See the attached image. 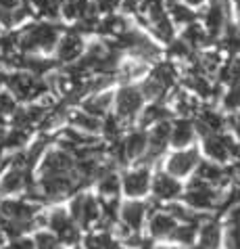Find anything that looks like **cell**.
<instances>
[{
  "instance_id": "b9f144b4",
  "label": "cell",
  "mask_w": 240,
  "mask_h": 249,
  "mask_svg": "<svg viewBox=\"0 0 240 249\" xmlns=\"http://www.w3.org/2000/svg\"><path fill=\"white\" fill-rule=\"evenodd\" d=\"M230 126L234 128V132L238 134V138H240V113H234L230 117Z\"/></svg>"
},
{
  "instance_id": "52a82bcc",
  "label": "cell",
  "mask_w": 240,
  "mask_h": 249,
  "mask_svg": "<svg viewBox=\"0 0 240 249\" xmlns=\"http://www.w3.org/2000/svg\"><path fill=\"white\" fill-rule=\"evenodd\" d=\"M30 172L32 170L23 168V165L9 163L6 172L0 176V193H4V195H11V193H21V191H25L27 186L32 184Z\"/></svg>"
},
{
  "instance_id": "9a60e30c",
  "label": "cell",
  "mask_w": 240,
  "mask_h": 249,
  "mask_svg": "<svg viewBox=\"0 0 240 249\" xmlns=\"http://www.w3.org/2000/svg\"><path fill=\"white\" fill-rule=\"evenodd\" d=\"M153 191L157 199H174L176 195H180V182L174 180L169 174H157L153 182Z\"/></svg>"
},
{
  "instance_id": "ffe728a7",
  "label": "cell",
  "mask_w": 240,
  "mask_h": 249,
  "mask_svg": "<svg viewBox=\"0 0 240 249\" xmlns=\"http://www.w3.org/2000/svg\"><path fill=\"white\" fill-rule=\"evenodd\" d=\"M176 226L177 222L171 213H155L153 220H150V232H153V237H169Z\"/></svg>"
},
{
  "instance_id": "f546056e",
  "label": "cell",
  "mask_w": 240,
  "mask_h": 249,
  "mask_svg": "<svg viewBox=\"0 0 240 249\" xmlns=\"http://www.w3.org/2000/svg\"><path fill=\"white\" fill-rule=\"evenodd\" d=\"M224 48L230 53H240V27L234 23L224 25Z\"/></svg>"
},
{
  "instance_id": "3957f363",
  "label": "cell",
  "mask_w": 240,
  "mask_h": 249,
  "mask_svg": "<svg viewBox=\"0 0 240 249\" xmlns=\"http://www.w3.org/2000/svg\"><path fill=\"white\" fill-rule=\"evenodd\" d=\"M75 168V157L63 147L48 151L42 155V163H40V176H59V174H71Z\"/></svg>"
},
{
  "instance_id": "d6986e66",
  "label": "cell",
  "mask_w": 240,
  "mask_h": 249,
  "mask_svg": "<svg viewBox=\"0 0 240 249\" xmlns=\"http://www.w3.org/2000/svg\"><path fill=\"white\" fill-rule=\"evenodd\" d=\"M144 213H146V205L134 201V203L123 205L121 218H123V222H126V226L129 228V231H138L142 220H144Z\"/></svg>"
},
{
  "instance_id": "6da1fadb",
  "label": "cell",
  "mask_w": 240,
  "mask_h": 249,
  "mask_svg": "<svg viewBox=\"0 0 240 249\" xmlns=\"http://www.w3.org/2000/svg\"><path fill=\"white\" fill-rule=\"evenodd\" d=\"M61 38V30L54 23H30L15 36V48L23 54L33 53H50L57 48V42Z\"/></svg>"
},
{
  "instance_id": "7c38bea8",
  "label": "cell",
  "mask_w": 240,
  "mask_h": 249,
  "mask_svg": "<svg viewBox=\"0 0 240 249\" xmlns=\"http://www.w3.org/2000/svg\"><path fill=\"white\" fill-rule=\"evenodd\" d=\"M169 136H171V126H169V122H167V120L157 122L153 134H150V138H148V147H146V149H148V159H150V161H153L157 155H161L163 151H165Z\"/></svg>"
},
{
  "instance_id": "836d02e7",
  "label": "cell",
  "mask_w": 240,
  "mask_h": 249,
  "mask_svg": "<svg viewBox=\"0 0 240 249\" xmlns=\"http://www.w3.org/2000/svg\"><path fill=\"white\" fill-rule=\"evenodd\" d=\"M169 115V111L165 107H161V105H150L144 109V113L140 117V124L142 126H148V124H153V122H161V120H165V117Z\"/></svg>"
},
{
  "instance_id": "83f0119b",
  "label": "cell",
  "mask_w": 240,
  "mask_h": 249,
  "mask_svg": "<svg viewBox=\"0 0 240 249\" xmlns=\"http://www.w3.org/2000/svg\"><path fill=\"white\" fill-rule=\"evenodd\" d=\"M30 4L36 9L42 17L57 19L61 15V0H30Z\"/></svg>"
},
{
  "instance_id": "d590c367",
  "label": "cell",
  "mask_w": 240,
  "mask_h": 249,
  "mask_svg": "<svg viewBox=\"0 0 240 249\" xmlns=\"http://www.w3.org/2000/svg\"><path fill=\"white\" fill-rule=\"evenodd\" d=\"M224 103L228 109H240V82H234V86L230 88V92H225Z\"/></svg>"
},
{
  "instance_id": "7a4b0ae2",
  "label": "cell",
  "mask_w": 240,
  "mask_h": 249,
  "mask_svg": "<svg viewBox=\"0 0 240 249\" xmlns=\"http://www.w3.org/2000/svg\"><path fill=\"white\" fill-rule=\"evenodd\" d=\"M4 86L9 88L13 99L23 101V103L36 101L38 96L48 92V84H46V80L42 78V75L25 71V69H17V71H13V73H6Z\"/></svg>"
},
{
  "instance_id": "ba28073f",
  "label": "cell",
  "mask_w": 240,
  "mask_h": 249,
  "mask_svg": "<svg viewBox=\"0 0 240 249\" xmlns=\"http://www.w3.org/2000/svg\"><path fill=\"white\" fill-rule=\"evenodd\" d=\"M144 96L140 88L136 86H123L117 92V117L123 122H129L132 117L140 111Z\"/></svg>"
},
{
  "instance_id": "cb8c5ba5",
  "label": "cell",
  "mask_w": 240,
  "mask_h": 249,
  "mask_svg": "<svg viewBox=\"0 0 240 249\" xmlns=\"http://www.w3.org/2000/svg\"><path fill=\"white\" fill-rule=\"evenodd\" d=\"M198 170H196V178H201L207 184H213V182H222L224 180V172L217 168L215 163L211 161H198Z\"/></svg>"
},
{
  "instance_id": "ab89813d",
  "label": "cell",
  "mask_w": 240,
  "mask_h": 249,
  "mask_svg": "<svg viewBox=\"0 0 240 249\" xmlns=\"http://www.w3.org/2000/svg\"><path fill=\"white\" fill-rule=\"evenodd\" d=\"M98 243H100V247H102V249H119L117 241H115V239H113L109 232H102V234H98Z\"/></svg>"
},
{
  "instance_id": "f1b7e54d",
  "label": "cell",
  "mask_w": 240,
  "mask_h": 249,
  "mask_svg": "<svg viewBox=\"0 0 240 249\" xmlns=\"http://www.w3.org/2000/svg\"><path fill=\"white\" fill-rule=\"evenodd\" d=\"M196 224L194 222H186V224H180V226H176L174 231H171L169 237L177 241V243H184V245H190L192 241H194V234H196Z\"/></svg>"
},
{
  "instance_id": "30bf717a",
  "label": "cell",
  "mask_w": 240,
  "mask_h": 249,
  "mask_svg": "<svg viewBox=\"0 0 240 249\" xmlns=\"http://www.w3.org/2000/svg\"><path fill=\"white\" fill-rule=\"evenodd\" d=\"M84 53V38L78 32L65 34L57 42V61L59 63H73Z\"/></svg>"
},
{
  "instance_id": "8fae6325",
  "label": "cell",
  "mask_w": 240,
  "mask_h": 249,
  "mask_svg": "<svg viewBox=\"0 0 240 249\" xmlns=\"http://www.w3.org/2000/svg\"><path fill=\"white\" fill-rule=\"evenodd\" d=\"M196 163H198L196 149L182 151V153H176L167 159V172H169V176H184L192 168H196Z\"/></svg>"
},
{
  "instance_id": "d6a6232c",
  "label": "cell",
  "mask_w": 240,
  "mask_h": 249,
  "mask_svg": "<svg viewBox=\"0 0 240 249\" xmlns=\"http://www.w3.org/2000/svg\"><path fill=\"white\" fill-rule=\"evenodd\" d=\"M150 75H153V78H155L157 82H161V84L165 86V88H169V86L176 82V69L171 67L169 63H161V65H157V67L153 69V73H150Z\"/></svg>"
},
{
  "instance_id": "f6af8a7d",
  "label": "cell",
  "mask_w": 240,
  "mask_h": 249,
  "mask_svg": "<svg viewBox=\"0 0 240 249\" xmlns=\"http://www.w3.org/2000/svg\"><path fill=\"white\" fill-rule=\"evenodd\" d=\"M236 6H238V9H240V0H236Z\"/></svg>"
},
{
  "instance_id": "5bb4252c",
  "label": "cell",
  "mask_w": 240,
  "mask_h": 249,
  "mask_svg": "<svg viewBox=\"0 0 240 249\" xmlns=\"http://www.w3.org/2000/svg\"><path fill=\"white\" fill-rule=\"evenodd\" d=\"M148 184H150V176H148V170L146 168L128 172V174L123 176V191H126L129 197L144 195L146 189H148Z\"/></svg>"
},
{
  "instance_id": "5b68a950",
  "label": "cell",
  "mask_w": 240,
  "mask_h": 249,
  "mask_svg": "<svg viewBox=\"0 0 240 249\" xmlns=\"http://www.w3.org/2000/svg\"><path fill=\"white\" fill-rule=\"evenodd\" d=\"M184 201L194 210H207V207L215 205L219 201V193L211 189V184H207L201 178H194L190 182L188 191L184 193Z\"/></svg>"
},
{
  "instance_id": "9c48e42d",
  "label": "cell",
  "mask_w": 240,
  "mask_h": 249,
  "mask_svg": "<svg viewBox=\"0 0 240 249\" xmlns=\"http://www.w3.org/2000/svg\"><path fill=\"white\" fill-rule=\"evenodd\" d=\"M205 151H207V155L211 159H215V161H225L230 155L238 153V147L230 136H224L219 132H211V134L205 136Z\"/></svg>"
},
{
  "instance_id": "1f68e13d",
  "label": "cell",
  "mask_w": 240,
  "mask_h": 249,
  "mask_svg": "<svg viewBox=\"0 0 240 249\" xmlns=\"http://www.w3.org/2000/svg\"><path fill=\"white\" fill-rule=\"evenodd\" d=\"M165 90L167 88L161 84V82H157L153 75H150V78L144 82L142 84V88H140V92H142V96L144 99H148V101H157V99H161L163 94H165Z\"/></svg>"
},
{
  "instance_id": "7402d4cb",
  "label": "cell",
  "mask_w": 240,
  "mask_h": 249,
  "mask_svg": "<svg viewBox=\"0 0 240 249\" xmlns=\"http://www.w3.org/2000/svg\"><path fill=\"white\" fill-rule=\"evenodd\" d=\"M98 191L102 193L105 197H115L119 193V178L107 172L105 168H100L98 172Z\"/></svg>"
},
{
  "instance_id": "4dcf8cb0",
  "label": "cell",
  "mask_w": 240,
  "mask_h": 249,
  "mask_svg": "<svg viewBox=\"0 0 240 249\" xmlns=\"http://www.w3.org/2000/svg\"><path fill=\"white\" fill-rule=\"evenodd\" d=\"M184 42H186L188 46H201V44L207 42V32H205L198 23L190 21L186 32H184Z\"/></svg>"
},
{
  "instance_id": "7bdbcfd3",
  "label": "cell",
  "mask_w": 240,
  "mask_h": 249,
  "mask_svg": "<svg viewBox=\"0 0 240 249\" xmlns=\"http://www.w3.org/2000/svg\"><path fill=\"white\" fill-rule=\"evenodd\" d=\"M186 2H188V4H201L203 0H186Z\"/></svg>"
},
{
  "instance_id": "44dd1931",
  "label": "cell",
  "mask_w": 240,
  "mask_h": 249,
  "mask_svg": "<svg viewBox=\"0 0 240 249\" xmlns=\"http://www.w3.org/2000/svg\"><path fill=\"white\" fill-rule=\"evenodd\" d=\"M192 136H194V128H192V124L188 120H180L176 124L174 128H171V142L176 144V147H186V144L192 141Z\"/></svg>"
},
{
  "instance_id": "4fadbf2b",
  "label": "cell",
  "mask_w": 240,
  "mask_h": 249,
  "mask_svg": "<svg viewBox=\"0 0 240 249\" xmlns=\"http://www.w3.org/2000/svg\"><path fill=\"white\" fill-rule=\"evenodd\" d=\"M225 17H228V6L225 4H217L211 2L207 13H205V25H207V36L217 38L224 32L225 25Z\"/></svg>"
},
{
  "instance_id": "f35d334b",
  "label": "cell",
  "mask_w": 240,
  "mask_h": 249,
  "mask_svg": "<svg viewBox=\"0 0 240 249\" xmlns=\"http://www.w3.org/2000/svg\"><path fill=\"white\" fill-rule=\"evenodd\" d=\"M169 53L174 54V57H188V54H190V46L184 42V40H177V42H171Z\"/></svg>"
},
{
  "instance_id": "2e32d148",
  "label": "cell",
  "mask_w": 240,
  "mask_h": 249,
  "mask_svg": "<svg viewBox=\"0 0 240 249\" xmlns=\"http://www.w3.org/2000/svg\"><path fill=\"white\" fill-rule=\"evenodd\" d=\"M30 128H17L13 126L9 132H4V141H2V151H11V153H15V151H21L27 141H30Z\"/></svg>"
},
{
  "instance_id": "ac0fdd59",
  "label": "cell",
  "mask_w": 240,
  "mask_h": 249,
  "mask_svg": "<svg viewBox=\"0 0 240 249\" xmlns=\"http://www.w3.org/2000/svg\"><path fill=\"white\" fill-rule=\"evenodd\" d=\"M109 105H111V92H94V96H90L88 101H84V105H81V109H84L86 113H90L94 117H102L107 113Z\"/></svg>"
},
{
  "instance_id": "8d00e7d4",
  "label": "cell",
  "mask_w": 240,
  "mask_h": 249,
  "mask_svg": "<svg viewBox=\"0 0 240 249\" xmlns=\"http://www.w3.org/2000/svg\"><path fill=\"white\" fill-rule=\"evenodd\" d=\"M100 130H105V134H107L109 138H117V134L121 132V126H119L117 117H107V122L102 124Z\"/></svg>"
},
{
  "instance_id": "e0dca14e",
  "label": "cell",
  "mask_w": 240,
  "mask_h": 249,
  "mask_svg": "<svg viewBox=\"0 0 240 249\" xmlns=\"http://www.w3.org/2000/svg\"><path fill=\"white\" fill-rule=\"evenodd\" d=\"M148 147V138L144 132H132V134H128V138L123 141V149H126V157H128V161L129 159H138L140 155H144V151H146Z\"/></svg>"
},
{
  "instance_id": "4316f807",
  "label": "cell",
  "mask_w": 240,
  "mask_h": 249,
  "mask_svg": "<svg viewBox=\"0 0 240 249\" xmlns=\"http://www.w3.org/2000/svg\"><path fill=\"white\" fill-rule=\"evenodd\" d=\"M71 124L73 126H78L81 130H86V132H98V130L102 128V124L98 117H94L90 113H86V111H78V113H73L71 115Z\"/></svg>"
},
{
  "instance_id": "74e56055",
  "label": "cell",
  "mask_w": 240,
  "mask_h": 249,
  "mask_svg": "<svg viewBox=\"0 0 240 249\" xmlns=\"http://www.w3.org/2000/svg\"><path fill=\"white\" fill-rule=\"evenodd\" d=\"M92 2L96 6V11H100V13H113L115 9H119L121 0H92Z\"/></svg>"
},
{
  "instance_id": "d4e9b609",
  "label": "cell",
  "mask_w": 240,
  "mask_h": 249,
  "mask_svg": "<svg viewBox=\"0 0 240 249\" xmlns=\"http://www.w3.org/2000/svg\"><path fill=\"white\" fill-rule=\"evenodd\" d=\"M219 247V228L209 222L201 228V237H198V249H217Z\"/></svg>"
},
{
  "instance_id": "8992f818",
  "label": "cell",
  "mask_w": 240,
  "mask_h": 249,
  "mask_svg": "<svg viewBox=\"0 0 240 249\" xmlns=\"http://www.w3.org/2000/svg\"><path fill=\"white\" fill-rule=\"evenodd\" d=\"M69 216L73 218L75 224H84V226H90L94 224L96 220L100 218V203L96 201L92 195H78L71 201V212Z\"/></svg>"
},
{
  "instance_id": "60d3db41",
  "label": "cell",
  "mask_w": 240,
  "mask_h": 249,
  "mask_svg": "<svg viewBox=\"0 0 240 249\" xmlns=\"http://www.w3.org/2000/svg\"><path fill=\"white\" fill-rule=\"evenodd\" d=\"M86 249H102L100 243H98V237H94V234L86 237Z\"/></svg>"
},
{
  "instance_id": "603a6c76",
  "label": "cell",
  "mask_w": 240,
  "mask_h": 249,
  "mask_svg": "<svg viewBox=\"0 0 240 249\" xmlns=\"http://www.w3.org/2000/svg\"><path fill=\"white\" fill-rule=\"evenodd\" d=\"M100 34H105V36H113V38H117L119 34H123L128 30V25H126V19L123 17H117V15H111V17H107L105 21H100V23H96Z\"/></svg>"
},
{
  "instance_id": "ee69618b",
  "label": "cell",
  "mask_w": 240,
  "mask_h": 249,
  "mask_svg": "<svg viewBox=\"0 0 240 249\" xmlns=\"http://www.w3.org/2000/svg\"><path fill=\"white\" fill-rule=\"evenodd\" d=\"M236 174H238V178H240V163L236 165Z\"/></svg>"
},
{
  "instance_id": "484cf974",
  "label": "cell",
  "mask_w": 240,
  "mask_h": 249,
  "mask_svg": "<svg viewBox=\"0 0 240 249\" xmlns=\"http://www.w3.org/2000/svg\"><path fill=\"white\" fill-rule=\"evenodd\" d=\"M228 249H240V207H234L230 213V228L225 237Z\"/></svg>"
},
{
  "instance_id": "277c9868",
  "label": "cell",
  "mask_w": 240,
  "mask_h": 249,
  "mask_svg": "<svg viewBox=\"0 0 240 249\" xmlns=\"http://www.w3.org/2000/svg\"><path fill=\"white\" fill-rule=\"evenodd\" d=\"M46 224L50 226L52 234H57V239L61 241V243H67V245L78 243L80 231H78V226H75L73 218L69 216V212H65V210H52L46 216Z\"/></svg>"
},
{
  "instance_id": "e575fe53",
  "label": "cell",
  "mask_w": 240,
  "mask_h": 249,
  "mask_svg": "<svg viewBox=\"0 0 240 249\" xmlns=\"http://www.w3.org/2000/svg\"><path fill=\"white\" fill-rule=\"evenodd\" d=\"M171 9V15H174V19L177 23H190V21H194V13H192L188 6H184V4H171L169 6Z\"/></svg>"
}]
</instances>
